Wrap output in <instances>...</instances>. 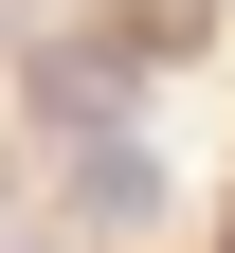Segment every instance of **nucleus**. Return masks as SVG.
Here are the masks:
<instances>
[{
    "label": "nucleus",
    "instance_id": "obj_1",
    "mask_svg": "<svg viewBox=\"0 0 235 253\" xmlns=\"http://www.w3.org/2000/svg\"><path fill=\"white\" fill-rule=\"evenodd\" d=\"M73 199H91V217H109V235H127V217L163 199V163H145V145H91V181H73Z\"/></svg>",
    "mask_w": 235,
    "mask_h": 253
}]
</instances>
